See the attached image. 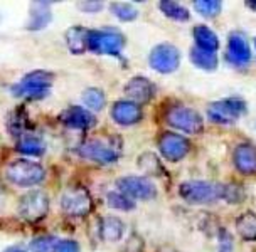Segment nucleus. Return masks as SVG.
I'll list each match as a JSON object with an SVG mask.
<instances>
[{"instance_id": "23", "label": "nucleus", "mask_w": 256, "mask_h": 252, "mask_svg": "<svg viewBox=\"0 0 256 252\" xmlns=\"http://www.w3.org/2000/svg\"><path fill=\"white\" fill-rule=\"evenodd\" d=\"M17 151L22 155H29V157H40L46 151V143L39 136L36 135H26L17 141Z\"/></svg>"}, {"instance_id": "33", "label": "nucleus", "mask_w": 256, "mask_h": 252, "mask_svg": "<svg viewBox=\"0 0 256 252\" xmlns=\"http://www.w3.org/2000/svg\"><path fill=\"white\" fill-rule=\"evenodd\" d=\"M243 199H244V194L241 192V189H238L236 185H226V192H224V200L236 204V202H241Z\"/></svg>"}, {"instance_id": "37", "label": "nucleus", "mask_w": 256, "mask_h": 252, "mask_svg": "<svg viewBox=\"0 0 256 252\" xmlns=\"http://www.w3.org/2000/svg\"><path fill=\"white\" fill-rule=\"evenodd\" d=\"M4 252H26V251L20 249V247H8V249H6Z\"/></svg>"}, {"instance_id": "11", "label": "nucleus", "mask_w": 256, "mask_h": 252, "mask_svg": "<svg viewBox=\"0 0 256 252\" xmlns=\"http://www.w3.org/2000/svg\"><path fill=\"white\" fill-rule=\"evenodd\" d=\"M148 62L152 69L162 74H170L179 67L180 64V52L176 45L172 44H158L152 49L148 56Z\"/></svg>"}, {"instance_id": "18", "label": "nucleus", "mask_w": 256, "mask_h": 252, "mask_svg": "<svg viewBox=\"0 0 256 252\" xmlns=\"http://www.w3.org/2000/svg\"><path fill=\"white\" fill-rule=\"evenodd\" d=\"M51 3L49 2H36L32 3L30 8V19L27 22V29L29 30H40L44 27L49 25V22L52 19V12L49 8Z\"/></svg>"}, {"instance_id": "5", "label": "nucleus", "mask_w": 256, "mask_h": 252, "mask_svg": "<svg viewBox=\"0 0 256 252\" xmlns=\"http://www.w3.org/2000/svg\"><path fill=\"white\" fill-rule=\"evenodd\" d=\"M61 209L64 214L71 215V217H86L93 210V199L84 187H70L62 192Z\"/></svg>"}, {"instance_id": "22", "label": "nucleus", "mask_w": 256, "mask_h": 252, "mask_svg": "<svg viewBox=\"0 0 256 252\" xmlns=\"http://www.w3.org/2000/svg\"><path fill=\"white\" fill-rule=\"evenodd\" d=\"M7 128L10 131V135H14L16 138H22V136L29 135L30 125L24 108H17L16 111L10 113V116L7 120Z\"/></svg>"}, {"instance_id": "25", "label": "nucleus", "mask_w": 256, "mask_h": 252, "mask_svg": "<svg viewBox=\"0 0 256 252\" xmlns=\"http://www.w3.org/2000/svg\"><path fill=\"white\" fill-rule=\"evenodd\" d=\"M190 61L196 67H200V69H206V71H212L218 67L216 54L206 52V50L199 47H194L190 50Z\"/></svg>"}, {"instance_id": "14", "label": "nucleus", "mask_w": 256, "mask_h": 252, "mask_svg": "<svg viewBox=\"0 0 256 252\" xmlns=\"http://www.w3.org/2000/svg\"><path fill=\"white\" fill-rule=\"evenodd\" d=\"M228 61L234 66H246L251 59V49L248 45V40L244 39L243 34L240 32H232L228 39V52H226Z\"/></svg>"}, {"instance_id": "32", "label": "nucleus", "mask_w": 256, "mask_h": 252, "mask_svg": "<svg viewBox=\"0 0 256 252\" xmlns=\"http://www.w3.org/2000/svg\"><path fill=\"white\" fill-rule=\"evenodd\" d=\"M194 8L204 17H216L221 12V2L219 0H196Z\"/></svg>"}, {"instance_id": "3", "label": "nucleus", "mask_w": 256, "mask_h": 252, "mask_svg": "<svg viewBox=\"0 0 256 252\" xmlns=\"http://www.w3.org/2000/svg\"><path fill=\"white\" fill-rule=\"evenodd\" d=\"M54 81V74L49 71H32L12 86V94L17 98L39 99L49 93Z\"/></svg>"}, {"instance_id": "17", "label": "nucleus", "mask_w": 256, "mask_h": 252, "mask_svg": "<svg viewBox=\"0 0 256 252\" xmlns=\"http://www.w3.org/2000/svg\"><path fill=\"white\" fill-rule=\"evenodd\" d=\"M234 165L243 175H256V146L251 143H241L234 150Z\"/></svg>"}, {"instance_id": "1", "label": "nucleus", "mask_w": 256, "mask_h": 252, "mask_svg": "<svg viewBox=\"0 0 256 252\" xmlns=\"http://www.w3.org/2000/svg\"><path fill=\"white\" fill-rule=\"evenodd\" d=\"M6 178L17 187H34L46 178V170L38 162L19 158L6 167Z\"/></svg>"}, {"instance_id": "8", "label": "nucleus", "mask_w": 256, "mask_h": 252, "mask_svg": "<svg viewBox=\"0 0 256 252\" xmlns=\"http://www.w3.org/2000/svg\"><path fill=\"white\" fill-rule=\"evenodd\" d=\"M246 113V104L243 99H222L214 101L208 106V116L212 123H219V125H231L240 120Z\"/></svg>"}, {"instance_id": "9", "label": "nucleus", "mask_w": 256, "mask_h": 252, "mask_svg": "<svg viewBox=\"0 0 256 252\" xmlns=\"http://www.w3.org/2000/svg\"><path fill=\"white\" fill-rule=\"evenodd\" d=\"M118 192L132 200H148L157 197V187L147 177H123L116 182Z\"/></svg>"}, {"instance_id": "28", "label": "nucleus", "mask_w": 256, "mask_h": 252, "mask_svg": "<svg viewBox=\"0 0 256 252\" xmlns=\"http://www.w3.org/2000/svg\"><path fill=\"white\" fill-rule=\"evenodd\" d=\"M106 205L110 209L123 210V212H130L135 209V202L123 195L122 192H108L106 194Z\"/></svg>"}, {"instance_id": "19", "label": "nucleus", "mask_w": 256, "mask_h": 252, "mask_svg": "<svg viewBox=\"0 0 256 252\" xmlns=\"http://www.w3.org/2000/svg\"><path fill=\"white\" fill-rule=\"evenodd\" d=\"M123 232H125V224L118 217H115V215H106V217L102 219V224H100V236H102L104 241H108V242L120 241L123 237Z\"/></svg>"}, {"instance_id": "4", "label": "nucleus", "mask_w": 256, "mask_h": 252, "mask_svg": "<svg viewBox=\"0 0 256 252\" xmlns=\"http://www.w3.org/2000/svg\"><path fill=\"white\" fill-rule=\"evenodd\" d=\"M122 153V141L120 138H96L86 141L80 146V155L96 163L108 165L115 163Z\"/></svg>"}, {"instance_id": "15", "label": "nucleus", "mask_w": 256, "mask_h": 252, "mask_svg": "<svg viewBox=\"0 0 256 252\" xmlns=\"http://www.w3.org/2000/svg\"><path fill=\"white\" fill-rule=\"evenodd\" d=\"M59 120L66 126L74 128V130H83V131L91 130L96 125V118L93 116V113L88 111L83 106H71L64 109L61 116H59Z\"/></svg>"}, {"instance_id": "36", "label": "nucleus", "mask_w": 256, "mask_h": 252, "mask_svg": "<svg viewBox=\"0 0 256 252\" xmlns=\"http://www.w3.org/2000/svg\"><path fill=\"white\" fill-rule=\"evenodd\" d=\"M78 7L83 12H100L103 8V3L102 2H80Z\"/></svg>"}, {"instance_id": "31", "label": "nucleus", "mask_w": 256, "mask_h": 252, "mask_svg": "<svg viewBox=\"0 0 256 252\" xmlns=\"http://www.w3.org/2000/svg\"><path fill=\"white\" fill-rule=\"evenodd\" d=\"M138 167L147 173H155V175H162L164 167L160 165L158 158L152 153H144L138 160Z\"/></svg>"}, {"instance_id": "29", "label": "nucleus", "mask_w": 256, "mask_h": 252, "mask_svg": "<svg viewBox=\"0 0 256 252\" xmlns=\"http://www.w3.org/2000/svg\"><path fill=\"white\" fill-rule=\"evenodd\" d=\"M61 239L54 236H40L36 237L34 241H30L29 251L30 252H58V246Z\"/></svg>"}, {"instance_id": "21", "label": "nucleus", "mask_w": 256, "mask_h": 252, "mask_svg": "<svg viewBox=\"0 0 256 252\" xmlns=\"http://www.w3.org/2000/svg\"><path fill=\"white\" fill-rule=\"evenodd\" d=\"M194 39H196V47L206 50V52L216 54L219 49V39L214 32L206 25H196L194 27Z\"/></svg>"}, {"instance_id": "13", "label": "nucleus", "mask_w": 256, "mask_h": 252, "mask_svg": "<svg viewBox=\"0 0 256 252\" xmlns=\"http://www.w3.org/2000/svg\"><path fill=\"white\" fill-rule=\"evenodd\" d=\"M125 94L130 98L132 103L135 104H145L154 98L155 94V86L154 82L147 79V77L135 76L126 82L125 86Z\"/></svg>"}, {"instance_id": "38", "label": "nucleus", "mask_w": 256, "mask_h": 252, "mask_svg": "<svg viewBox=\"0 0 256 252\" xmlns=\"http://www.w3.org/2000/svg\"><path fill=\"white\" fill-rule=\"evenodd\" d=\"M246 5L251 7V10H256V2H246Z\"/></svg>"}, {"instance_id": "24", "label": "nucleus", "mask_w": 256, "mask_h": 252, "mask_svg": "<svg viewBox=\"0 0 256 252\" xmlns=\"http://www.w3.org/2000/svg\"><path fill=\"white\" fill-rule=\"evenodd\" d=\"M236 231L244 241H256V214L244 212L236 221Z\"/></svg>"}, {"instance_id": "12", "label": "nucleus", "mask_w": 256, "mask_h": 252, "mask_svg": "<svg viewBox=\"0 0 256 252\" xmlns=\"http://www.w3.org/2000/svg\"><path fill=\"white\" fill-rule=\"evenodd\" d=\"M158 150L160 155L166 160H168V162H179V160H182L189 153L190 145L189 140L184 138L182 135L167 131L158 138Z\"/></svg>"}, {"instance_id": "7", "label": "nucleus", "mask_w": 256, "mask_h": 252, "mask_svg": "<svg viewBox=\"0 0 256 252\" xmlns=\"http://www.w3.org/2000/svg\"><path fill=\"white\" fill-rule=\"evenodd\" d=\"M19 215L26 222L36 224L48 215L49 212V197L40 190L27 192L19 200Z\"/></svg>"}, {"instance_id": "20", "label": "nucleus", "mask_w": 256, "mask_h": 252, "mask_svg": "<svg viewBox=\"0 0 256 252\" xmlns=\"http://www.w3.org/2000/svg\"><path fill=\"white\" fill-rule=\"evenodd\" d=\"M90 30L84 27H71L66 32V44L72 54H83L88 49Z\"/></svg>"}, {"instance_id": "39", "label": "nucleus", "mask_w": 256, "mask_h": 252, "mask_svg": "<svg viewBox=\"0 0 256 252\" xmlns=\"http://www.w3.org/2000/svg\"><path fill=\"white\" fill-rule=\"evenodd\" d=\"M254 47H256V39H254Z\"/></svg>"}, {"instance_id": "35", "label": "nucleus", "mask_w": 256, "mask_h": 252, "mask_svg": "<svg viewBox=\"0 0 256 252\" xmlns=\"http://www.w3.org/2000/svg\"><path fill=\"white\" fill-rule=\"evenodd\" d=\"M219 242H221V252H232V239L226 231H221Z\"/></svg>"}, {"instance_id": "30", "label": "nucleus", "mask_w": 256, "mask_h": 252, "mask_svg": "<svg viewBox=\"0 0 256 252\" xmlns=\"http://www.w3.org/2000/svg\"><path fill=\"white\" fill-rule=\"evenodd\" d=\"M110 10L123 22H132L138 17V10H136L134 5L125 3V2H113L112 5H110Z\"/></svg>"}, {"instance_id": "26", "label": "nucleus", "mask_w": 256, "mask_h": 252, "mask_svg": "<svg viewBox=\"0 0 256 252\" xmlns=\"http://www.w3.org/2000/svg\"><path fill=\"white\" fill-rule=\"evenodd\" d=\"M160 10H162L168 19L177 20V22H186L190 19V13L186 7H182L180 3L177 2H170V0H162L158 3Z\"/></svg>"}, {"instance_id": "27", "label": "nucleus", "mask_w": 256, "mask_h": 252, "mask_svg": "<svg viewBox=\"0 0 256 252\" xmlns=\"http://www.w3.org/2000/svg\"><path fill=\"white\" fill-rule=\"evenodd\" d=\"M81 101L91 111H102L104 108V93L98 88H88L81 96Z\"/></svg>"}, {"instance_id": "10", "label": "nucleus", "mask_w": 256, "mask_h": 252, "mask_svg": "<svg viewBox=\"0 0 256 252\" xmlns=\"http://www.w3.org/2000/svg\"><path fill=\"white\" fill-rule=\"evenodd\" d=\"M125 45V37L116 30H90L88 49L93 52L115 56Z\"/></svg>"}, {"instance_id": "6", "label": "nucleus", "mask_w": 256, "mask_h": 252, "mask_svg": "<svg viewBox=\"0 0 256 252\" xmlns=\"http://www.w3.org/2000/svg\"><path fill=\"white\" fill-rule=\"evenodd\" d=\"M166 121L168 123V126L184 131L187 135H198L204 128L202 116L196 109L180 106V104H176L168 109L166 113Z\"/></svg>"}, {"instance_id": "34", "label": "nucleus", "mask_w": 256, "mask_h": 252, "mask_svg": "<svg viewBox=\"0 0 256 252\" xmlns=\"http://www.w3.org/2000/svg\"><path fill=\"white\" fill-rule=\"evenodd\" d=\"M58 252H80V244L76 241H61L58 246Z\"/></svg>"}, {"instance_id": "16", "label": "nucleus", "mask_w": 256, "mask_h": 252, "mask_svg": "<svg viewBox=\"0 0 256 252\" xmlns=\"http://www.w3.org/2000/svg\"><path fill=\"white\" fill-rule=\"evenodd\" d=\"M112 118L120 126H132L142 120V109L132 101H118L112 108Z\"/></svg>"}, {"instance_id": "2", "label": "nucleus", "mask_w": 256, "mask_h": 252, "mask_svg": "<svg viewBox=\"0 0 256 252\" xmlns=\"http://www.w3.org/2000/svg\"><path fill=\"white\" fill-rule=\"evenodd\" d=\"M226 185L214 182H202V180H190L184 182L179 189L180 197L189 204L202 205V204H212L219 199H224Z\"/></svg>"}]
</instances>
